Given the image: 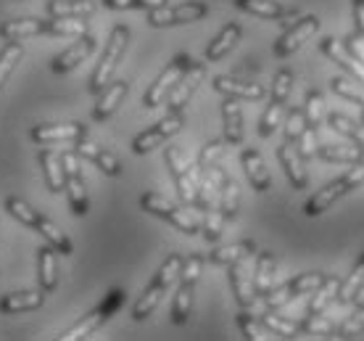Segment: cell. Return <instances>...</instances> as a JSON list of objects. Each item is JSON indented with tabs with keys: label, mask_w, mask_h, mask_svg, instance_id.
Here are the masks:
<instances>
[{
	"label": "cell",
	"mask_w": 364,
	"mask_h": 341,
	"mask_svg": "<svg viewBox=\"0 0 364 341\" xmlns=\"http://www.w3.org/2000/svg\"><path fill=\"white\" fill-rule=\"evenodd\" d=\"M180 270H182V257L180 254H169V257L164 259V265L159 268V273L154 276L151 286L143 291V296H140L135 302V307H132V320L140 323V320H146L148 315H154L159 302L164 299V294L174 286V280L180 278Z\"/></svg>",
	"instance_id": "6da1fadb"
},
{
	"label": "cell",
	"mask_w": 364,
	"mask_h": 341,
	"mask_svg": "<svg viewBox=\"0 0 364 341\" xmlns=\"http://www.w3.org/2000/svg\"><path fill=\"white\" fill-rule=\"evenodd\" d=\"M362 183H364V162H356L343 177H338V180L328 183L325 188H319L317 194L304 204V214H306V217H319L322 212H328L341 196H346L348 191H354L356 185H362Z\"/></svg>",
	"instance_id": "7a4b0ae2"
},
{
	"label": "cell",
	"mask_w": 364,
	"mask_h": 341,
	"mask_svg": "<svg viewBox=\"0 0 364 341\" xmlns=\"http://www.w3.org/2000/svg\"><path fill=\"white\" fill-rule=\"evenodd\" d=\"M127 43H129V29L124 27V24H117V27L111 29L109 43L103 48V56H100L98 66H95V72H92V77H90L92 95H98V93L111 83V77H114V72H117V66H119V58L124 56Z\"/></svg>",
	"instance_id": "3957f363"
},
{
	"label": "cell",
	"mask_w": 364,
	"mask_h": 341,
	"mask_svg": "<svg viewBox=\"0 0 364 341\" xmlns=\"http://www.w3.org/2000/svg\"><path fill=\"white\" fill-rule=\"evenodd\" d=\"M164 162H166V167H169L172 177H174V185H177L180 201L185 204V206H193V204H196V188H198L200 167L191 164L177 146H166Z\"/></svg>",
	"instance_id": "277c9868"
},
{
	"label": "cell",
	"mask_w": 364,
	"mask_h": 341,
	"mask_svg": "<svg viewBox=\"0 0 364 341\" xmlns=\"http://www.w3.org/2000/svg\"><path fill=\"white\" fill-rule=\"evenodd\" d=\"M140 206H143L148 214H156V217L166 220L169 225H174V228H177L180 233H185V236H196V233L200 231V222L196 220L188 209H182V206L172 204L161 194H143L140 196Z\"/></svg>",
	"instance_id": "5b68a950"
},
{
	"label": "cell",
	"mask_w": 364,
	"mask_h": 341,
	"mask_svg": "<svg viewBox=\"0 0 364 341\" xmlns=\"http://www.w3.org/2000/svg\"><path fill=\"white\" fill-rule=\"evenodd\" d=\"M325 280L322 273H301V276L291 278L288 283H282L277 288H269L264 296H259L264 302V310H280V307L291 305L293 299H299L301 294H311L314 288Z\"/></svg>",
	"instance_id": "8992f818"
},
{
	"label": "cell",
	"mask_w": 364,
	"mask_h": 341,
	"mask_svg": "<svg viewBox=\"0 0 364 341\" xmlns=\"http://www.w3.org/2000/svg\"><path fill=\"white\" fill-rule=\"evenodd\" d=\"M193 64V58L188 53H177L166 64V69L159 77H156L154 83H151V88L146 90V95H143V106L146 109H156L159 103H164L166 101V95L172 93V88L177 83H180V77L185 74V69Z\"/></svg>",
	"instance_id": "52a82bcc"
},
{
	"label": "cell",
	"mask_w": 364,
	"mask_h": 341,
	"mask_svg": "<svg viewBox=\"0 0 364 341\" xmlns=\"http://www.w3.org/2000/svg\"><path fill=\"white\" fill-rule=\"evenodd\" d=\"M209 14V6L200 0H188L180 6H161V9L148 11V24L156 29L161 27H177V24H191V21H200Z\"/></svg>",
	"instance_id": "ba28073f"
},
{
	"label": "cell",
	"mask_w": 364,
	"mask_h": 341,
	"mask_svg": "<svg viewBox=\"0 0 364 341\" xmlns=\"http://www.w3.org/2000/svg\"><path fill=\"white\" fill-rule=\"evenodd\" d=\"M182 125H185V114H182V111H169L164 120L156 122L154 127L146 130V132H140V135L132 140V151L140 154V157H143V154H151L154 148L164 146L172 135H177L182 130Z\"/></svg>",
	"instance_id": "9c48e42d"
},
{
	"label": "cell",
	"mask_w": 364,
	"mask_h": 341,
	"mask_svg": "<svg viewBox=\"0 0 364 341\" xmlns=\"http://www.w3.org/2000/svg\"><path fill=\"white\" fill-rule=\"evenodd\" d=\"M251 257H254V254L237 259V262H232V265L228 268L232 294H235L237 305L243 307V310H254L256 302H259V294H256V288H254V262L256 259H251Z\"/></svg>",
	"instance_id": "30bf717a"
},
{
	"label": "cell",
	"mask_w": 364,
	"mask_h": 341,
	"mask_svg": "<svg viewBox=\"0 0 364 341\" xmlns=\"http://www.w3.org/2000/svg\"><path fill=\"white\" fill-rule=\"evenodd\" d=\"M317 29H319V19L314 16V14L299 16L291 29H285V32L274 40V48H272L274 56H277V58H288V56H293L311 35H314V32H317Z\"/></svg>",
	"instance_id": "8fae6325"
},
{
	"label": "cell",
	"mask_w": 364,
	"mask_h": 341,
	"mask_svg": "<svg viewBox=\"0 0 364 341\" xmlns=\"http://www.w3.org/2000/svg\"><path fill=\"white\" fill-rule=\"evenodd\" d=\"M29 138L40 146H55V143H69L87 138V125L82 122H66V125H35L29 130Z\"/></svg>",
	"instance_id": "7c38bea8"
},
{
	"label": "cell",
	"mask_w": 364,
	"mask_h": 341,
	"mask_svg": "<svg viewBox=\"0 0 364 341\" xmlns=\"http://www.w3.org/2000/svg\"><path fill=\"white\" fill-rule=\"evenodd\" d=\"M203 77H206V64H200V61H193L188 69H185V74L180 77V83L174 85L172 93L166 95V106H169V111H182L188 103H191L193 93L198 90V85L203 83Z\"/></svg>",
	"instance_id": "4fadbf2b"
},
{
	"label": "cell",
	"mask_w": 364,
	"mask_h": 341,
	"mask_svg": "<svg viewBox=\"0 0 364 341\" xmlns=\"http://www.w3.org/2000/svg\"><path fill=\"white\" fill-rule=\"evenodd\" d=\"M74 151L80 154L82 159H87V162H92V164L98 167L103 175L109 177H119L122 175V164H119V159L111 154V151H106L103 146H98V143H92V140L87 138H80L72 143Z\"/></svg>",
	"instance_id": "5bb4252c"
},
{
	"label": "cell",
	"mask_w": 364,
	"mask_h": 341,
	"mask_svg": "<svg viewBox=\"0 0 364 341\" xmlns=\"http://www.w3.org/2000/svg\"><path fill=\"white\" fill-rule=\"evenodd\" d=\"M319 51L328 56L336 66H341L343 72H348V77H354L356 83H364V64L356 61L354 56L348 53L341 40H336V37H322V40H319Z\"/></svg>",
	"instance_id": "9a60e30c"
},
{
	"label": "cell",
	"mask_w": 364,
	"mask_h": 341,
	"mask_svg": "<svg viewBox=\"0 0 364 341\" xmlns=\"http://www.w3.org/2000/svg\"><path fill=\"white\" fill-rule=\"evenodd\" d=\"M277 162H280V167L285 169V175H288V180H291V185L296 191H304V188L309 185V175H306V169H304V159H301L296 143L282 140V146L277 148Z\"/></svg>",
	"instance_id": "2e32d148"
},
{
	"label": "cell",
	"mask_w": 364,
	"mask_h": 341,
	"mask_svg": "<svg viewBox=\"0 0 364 341\" xmlns=\"http://www.w3.org/2000/svg\"><path fill=\"white\" fill-rule=\"evenodd\" d=\"M129 85L124 80H111L103 90L98 93V101L92 106V120L95 122H106L114 117V111L119 109V103L124 101V95H127Z\"/></svg>",
	"instance_id": "e0dca14e"
},
{
	"label": "cell",
	"mask_w": 364,
	"mask_h": 341,
	"mask_svg": "<svg viewBox=\"0 0 364 341\" xmlns=\"http://www.w3.org/2000/svg\"><path fill=\"white\" fill-rule=\"evenodd\" d=\"M95 51V37L87 32V35H82L74 46H69L64 51V53H58L53 58V64H50V69H53L55 74H66L72 72V69H77V66L82 64L85 58Z\"/></svg>",
	"instance_id": "ac0fdd59"
},
{
	"label": "cell",
	"mask_w": 364,
	"mask_h": 341,
	"mask_svg": "<svg viewBox=\"0 0 364 341\" xmlns=\"http://www.w3.org/2000/svg\"><path fill=\"white\" fill-rule=\"evenodd\" d=\"M240 164L246 169L248 183H251V188H254L256 194H267V191L272 188L269 169H267L264 159H262V154H259L256 148H246V151L240 154Z\"/></svg>",
	"instance_id": "d6986e66"
},
{
	"label": "cell",
	"mask_w": 364,
	"mask_h": 341,
	"mask_svg": "<svg viewBox=\"0 0 364 341\" xmlns=\"http://www.w3.org/2000/svg\"><path fill=\"white\" fill-rule=\"evenodd\" d=\"M214 90L222 93V95H230V98H237V101H262L267 95L264 85L243 83L235 77H214Z\"/></svg>",
	"instance_id": "ffe728a7"
},
{
	"label": "cell",
	"mask_w": 364,
	"mask_h": 341,
	"mask_svg": "<svg viewBox=\"0 0 364 341\" xmlns=\"http://www.w3.org/2000/svg\"><path fill=\"white\" fill-rule=\"evenodd\" d=\"M46 21L48 19H32V16L9 19V21L0 24V37L6 43H18V40H27V37L46 35Z\"/></svg>",
	"instance_id": "44dd1931"
},
{
	"label": "cell",
	"mask_w": 364,
	"mask_h": 341,
	"mask_svg": "<svg viewBox=\"0 0 364 341\" xmlns=\"http://www.w3.org/2000/svg\"><path fill=\"white\" fill-rule=\"evenodd\" d=\"M46 302V291H11L0 296V315H18L40 310Z\"/></svg>",
	"instance_id": "7402d4cb"
},
{
	"label": "cell",
	"mask_w": 364,
	"mask_h": 341,
	"mask_svg": "<svg viewBox=\"0 0 364 341\" xmlns=\"http://www.w3.org/2000/svg\"><path fill=\"white\" fill-rule=\"evenodd\" d=\"M37 164L43 169V177H46V185L50 194H64L66 191V172H64V164H61V154H55V151H40V157H37Z\"/></svg>",
	"instance_id": "603a6c76"
},
{
	"label": "cell",
	"mask_w": 364,
	"mask_h": 341,
	"mask_svg": "<svg viewBox=\"0 0 364 341\" xmlns=\"http://www.w3.org/2000/svg\"><path fill=\"white\" fill-rule=\"evenodd\" d=\"M222 125H225V143L240 146L243 143V111H240L237 98L225 95V101H222Z\"/></svg>",
	"instance_id": "cb8c5ba5"
},
{
	"label": "cell",
	"mask_w": 364,
	"mask_h": 341,
	"mask_svg": "<svg viewBox=\"0 0 364 341\" xmlns=\"http://www.w3.org/2000/svg\"><path fill=\"white\" fill-rule=\"evenodd\" d=\"M235 3V9L246 11L251 16H259V19H299V14L291 9H285L282 3L277 0H232Z\"/></svg>",
	"instance_id": "d4e9b609"
},
{
	"label": "cell",
	"mask_w": 364,
	"mask_h": 341,
	"mask_svg": "<svg viewBox=\"0 0 364 341\" xmlns=\"http://www.w3.org/2000/svg\"><path fill=\"white\" fill-rule=\"evenodd\" d=\"M317 157L322 162H330V164H356V162H364V148L354 140L348 143H333V146H319Z\"/></svg>",
	"instance_id": "484cf974"
},
{
	"label": "cell",
	"mask_w": 364,
	"mask_h": 341,
	"mask_svg": "<svg viewBox=\"0 0 364 341\" xmlns=\"http://www.w3.org/2000/svg\"><path fill=\"white\" fill-rule=\"evenodd\" d=\"M55 254H58V251H55L50 243H46V246H40V249H37V280H40V288H43L46 294L55 291V286H58Z\"/></svg>",
	"instance_id": "4316f807"
},
{
	"label": "cell",
	"mask_w": 364,
	"mask_h": 341,
	"mask_svg": "<svg viewBox=\"0 0 364 341\" xmlns=\"http://www.w3.org/2000/svg\"><path fill=\"white\" fill-rule=\"evenodd\" d=\"M240 35H243L240 24H235V21L225 24L222 32H219V35L209 43V48H206V61H222V58H225V56L237 46Z\"/></svg>",
	"instance_id": "83f0119b"
},
{
	"label": "cell",
	"mask_w": 364,
	"mask_h": 341,
	"mask_svg": "<svg viewBox=\"0 0 364 341\" xmlns=\"http://www.w3.org/2000/svg\"><path fill=\"white\" fill-rule=\"evenodd\" d=\"M106 320H111V318L106 315V310H103V307L98 305L95 310H92V313L85 315L82 320H77V323H74L72 328H66V331L61 333L58 339H61V341H80V339H87V336L98 331V328H100L103 323H106Z\"/></svg>",
	"instance_id": "f1b7e54d"
},
{
	"label": "cell",
	"mask_w": 364,
	"mask_h": 341,
	"mask_svg": "<svg viewBox=\"0 0 364 341\" xmlns=\"http://www.w3.org/2000/svg\"><path fill=\"white\" fill-rule=\"evenodd\" d=\"M338 288H341V278L325 276V280H322V283H319V286L311 291V299H309V307H306V313H309V315H325V310H328V307L336 302Z\"/></svg>",
	"instance_id": "f546056e"
},
{
	"label": "cell",
	"mask_w": 364,
	"mask_h": 341,
	"mask_svg": "<svg viewBox=\"0 0 364 341\" xmlns=\"http://www.w3.org/2000/svg\"><path fill=\"white\" fill-rule=\"evenodd\" d=\"M274 270H277V259L272 251H259L254 262V288L259 296H264L272 288Z\"/></svg>",
	"instance_id": "4dcf8cb0"
},
{
	"label": "cell",
	"mask_w": 364,
	"mask_h": 341,
	"mask_svg": "<svg viewBox=\"0 0 364 341\" xmlns=\"http://www.w3.org/2000/svg\"><path fill=\"white\" fill-rule=\"evenodd\" d=\"M46 35L82 37V35H87V19L85 16H50L46 21Z\"/></svg>",
	"instance_id": "1f68e13d"
},
{
	"label": "cell",
	"mask_w": 364,
	"mask_h": 341,
	"mask_svg": "<svg viewBox=\"0 0 364 341\" xmlns=\"http://www.w3.org/2000/svg\"><path fill=\"white\" fill-rule=\"evenodd\" d=\"M35 231L40 233V236H43V238H46L48 243H50V246H53V249L58 251V254H64V257H69V254L74 251L72 241H69V236H66V233L61 231V228H58L55 222H50L48 217H43V214L37 217Z\"/></svg>",
	"instance_id": "d6a6232c"
},
{
	"label": "cell",
	"mask_w": 364,
	"mask_h": 341,
	"mask_svg": "<svg viewBox=\"0 0 364 341\" xmlns=\"http://www.w3.org/2000/svg\"><path fill=\"white\" fill-rule=\"evenodd\" d=\"M66 199H69V206L77 217H85L90 212V199H87V188H85L82 172L77 175H66Z\"/></svg>",
	"instance_id": "836d02e7"
},
{
	"label": "cell",
	"mask_w": 364,
	"mask_h": 341,
	"mask_svg": "<svg viewBox=\"0 0 364 341\" xmlns=\"http://www.w3.org/2000/svg\"><path fill=\"white\" fill-rule=\"evenodd\" d=\"M248 254H256V243L254 241H240V243H230V246H219L209 254L211 265H225L230 268L232 262L248 257Z\"/></svg>",
	"instance_id": "e575fe53"
},
{
	"label": "cell",
	"mask_w": 364,
	"mask_h": 341,
	"mask_svg": "<svg viewBox=\"0 0 364 341\" xmlns=\"http://www.w3.org/2000/svg\"><path fill=\"white\" fill-rule=\"evenodd\" d=\"M237 328L240 333L251 341H267V339H274V333L262 323V318L259 315H251V310H243V313H237Z\"/></svg>",
	"instance_id": "d590c367"
},
{
	"label": "cell",
	"mask_w": 364,
	"mask_h": 341,
	"mask_svg": "<svg viewBox=\"0 0 364 341\" xmlns=\"http://www.w3.org/2000/svg\"><path fill=\"white\" fill-rule=\"evenodd\" d=\"M359 286H364V254L356 259V265L351 268L346 280H341V288H338V296H336L338 305H351V299L359 291Z\"/></svg>",
	"instance_id": "8d00e7d4"
},
{
	"label": "cell",
	"mask_w": 364,
	"mask_h": 341,
	"mask_svg": "<svg viewBox=\"0 0 364 341\" xmlns=\"http://www.w3.org/2000/svg\"><path fill=\"white\" fill-rule=\"evenodd\" d=\"M328 125L336 132H341L343 138L354 140V143H359V146L364 148V125L362 122H354L351 117H346V114H341V111H333L328 117Z\"/></svg>",
	"instance_id": "74e56055"
},
{
	"label": "cell",
	"mask_w": 364,
	"mask_h": 341,
	"mask_svg": "<svg viewBox=\"0 0 364 341\" xmlns=\"http://www.w3.org/2000/svg\"><path fill=\"white\" fill-rule=\"evenodd\" d=\"M259 318H262V323H264L274 336H282V339H296V336H301L299 323L291 320V318H285V315H274V310H264Z\"/></svg>",
	"instance_id": "f35d334b"
},
{
	"label": "cell",
	"mask_w": 364,
	"mask_h": 341,
	"mask_svg": "<svg viewBox=\"0 0 364 341\" xmlns=\"http://www.w3.org/2000/svg\"><path fill=\"white\" fill-rule=\"evenodd\" d=\"M95 11L92 0H50L48 14L50 16H90Z\"/></svg>",
	"instance_id": "ab89813d"
},
{
	"label": "cell",
	"mask_w": 364,
	"mask_h": 341,
	"mask_svg": "<svg viewBox=\"0 0 364 341\" xmlns=\"http://www.w3.org/2000/svg\"><path fill=\"white\" fill-rule=\"evenodd\" d=\"M193 283H180L177 288V294H174V302H172V323L174 325H185L188 323V318L193 313Z\"/></svg>",
	"instance_id": "60d3db41"
},
{
	"label": "cell",
	"mask_w": 364,
	"mask_h": 341,
	"mask_svg": "<svg viewBox=\"0 0 364 341\" xmlns=\"http://www.w3.org/2000/svg\"><path fill=\"white\" fill-rule=\"evenodd\" d=\"M219 209L225 214V220H235L237 209H240V188L232 177H228L222 183V191H219Z\"/></svg>",
	"instance_id": "b9f144b4"
},
{
	"label": "cell",
	"mask_w": 364,
	"mask_h": 341,
	"mask_svg": "<svg viewBox=\"0 0 364 341\" xmlns=\"http://www.w3.org/2000/svg\"><path fill=\"white\" fill-rule=\"evenodd\" d=\"M282 117H285V103H277V101L269 103L267 111L262 114V120H259V127H256L259 138H272L274 132L280 130Z\"/></svg>",
	"instance_id": "7bdbcfd3"
},
{
	"label": "cell",
	"mask_w": 364,
	"mask_h": 341,
	"mask_svg": "<svg viewBox=\"0 0 364 341\" xmlns=\"http://www.w3.org/2000/svg\"><path fill=\"white\" fill-rule=\"evenodd\" d=\"M21 56H24L21 43H6V46H3V51H0V88L6 85L11 72L16 69V64L21 61Z\"/></svg>",
	"instance_id": "ee69618b"
},
{
	"label": "cell",
	"mask_w": 364,
	"mask_h": 341,
	"mask_svg": "<svg viewBox=\"0 0 364 341\" xmlns=\"http://www.w3.org/2000/svg\"><path fill=\"white\" fill-rule=\"evenodd\" d=\"M206 217H203V222H200V233H203V238L209 241V243H217L219 238H222V228H225V214H222V209L219 206H211V209H206Z\"/></svg>",
	"instance_id": "f6af8a7d"
},
{
	"label": "cell",
	"mask_w": 364,
	"mask_h": 341,
	"mask_svg": "<svg viewBox=\"0 0 364 341\" xmlns=\"http://www.w3.org/2000/svg\"><path fill=\"white\" fill-rule=\"evenodd\" d=\"M330 85H333V93H336V95H341V98H346V101L356 103V106L364 109V88L356 85L354 77H336Z\"/></svg>",
	"instance_id": "bcb514c9"
},
{
	"label": "cell",
	"mask_w": 364,
	"mask_h": 341,
	"mask_svg": "<svg viewBox=\"0 0 364 341\" xmlns=\"http://www.w3.org/2000/svg\"><path fill=\"white\" fill-rule=\"evenodd\" d=\"M6 209H9V214L14 217V220H18L21 225H27V228H32V231H35V222H37V217H40V214H37L35 209L24 201V199L9 196V199H6Z\"/></svg>",
	"instance_id": "7dc6e473"
},
{
	"label": "cell",
	"mask_w": 364,
	"mask_h": 341,
	"mask_svg": "<svg viewBox=\"0 0 364 341\" xmlns=\"http://www.w3.org/2000/svg\"><path fill=\"white\" fill-rule=\"evenodd\" d=\"M322 111H325V98L319 90L306 93V101H304V117H306V125L314 130H319L322 125Z\"/></svg>",
	"instance_id": "c3c4849f"
},
{
	"label": "cell",
	"mask_w": 364,
	"mask_h": 341,
	"mask_svg": "<svg viewBox=\"0 0 364 341\" xmlns=\"http://www.w3.org/2000/svg\"><path fill=\"white\" fill-rule=\"evenodd\" d=\"M296 323H299L301 333H309V336H330V333L336 331V325L330 323L328 318H322V315L306 313V318H301Z\"/></svg>",
	"instance_id": "681fc988"
},
{
	"label": "cell",
	"mask_w": 364,
	"mask_h": 341,
	"mask_svg": "<svg viewBox=\"0 0 364 341\" xmlns=\"http://www.w3.org/2000/svg\"><path fill=\"white\" fill-rule=\"evenodd\" d=\"M282 125H285V140H291V143H299L301 132H304V127H306L304 106H293V109L288 111V117L282 120Z\"/></svg>",
	"instance_id": "f907efd6"
},
{
	"label": "cell",
	"mask_w": 364,
	"mask_h": 341,
	"mask_svg": "<svg viewBox=\"0 0 364 341\" xmlns=\"http://www.w3.org/2000/svg\"><path fill=\"white\" fill-rule=\"evenodd\" d=\"M100 3L111 11H154L166 6L169 0H100Z\"/></svg>",
	"instance_id": "816d5d0a"
},
{
	"label": "cell",
	"mask_w": 364,
	"mask_h": 341,
	"mask_svg": "<svg viewBox=\"0 0 364 341\" xmlns=\"http://www.w3.org/2000/svg\"><path fill=\"white\" fill-rule=\"evenodd\" d=\"M291 88H293V72L291 69H280V72L274 74V83H272V101L288 103Z\"/></svg>",
	"instance_id": "f5cc1de1"
},
{
	"label": "cell",
	"mask_w": 364,
	"mask_h": 341,
	"mask_svg": "<svg viewBox=\"0 0 364 341\" xmlns=\"http://www.w3.org/2000/svg\"><path fill=\"white\" fill-rule=\"evenodd\" d=\"M225 154V138H217V140H209L206 146L200 148L198 154V167L200 169H206L211 164H219V159Z\"/></svg>",
	"instance_id": "db71d44e"
},
{
	"label": "cell",
	"mask_w": 364,
	"mask_h": 341,
	"mask_svg": "<svg viewBox=\"0 0 364 341\" xmlns=\"http://www.w3.org/2000/svg\"><path fill=\"white\" fill-rule=\"evenodd\" d=\"M317 132L319 130H314V127H304V132H301V138H299V143H296V148H299V154H301V159L306 162V159H311V157H317V148H319V140H317Z\"/></svg>",
	"instance_id": "11a10c76"
},
{
	"label": "cell",
	"mask_w": 364,
	"mask_h": 341,
	"mask_svg": "<svg viewBox=\"0 0 364 341\" xmlns=\"http://www.w3.org/2000/svg\"><path fill=\"white\" fill-rule=\"evenodd\" d=\"M200 270H203V259L198 254H191V257L182 259V270H180V283H193L200 278Z\"/></svg>",
	"instance_id": "9f6ffc18"
},
{
	"label": "cell",
	"mask_w": 364,
	"mask_h": 341,
	"mask_svg": "<svg viewBox=\"0 0 364 341\" xmlns=\"http://www.w3.org/2000/svg\"><path fill=\"white\" fill-rule=\"evenodd\" d=\"M364 331V307H356L354 315H348V320L341 325V336L348 339V336H356V333Z\"/></svg>",
	"instance_id": "6f0895ef"
},
{
	"label": "cell",
	"mask_w": 364,
	"mask_h": 341,
	"mask_svg": "<svg viewBox=\"0 0 364 341\" xmlns=\"http://www.w3.org/2000/svg\"><path fill=\"white\" fill-rule=\"evenodd\" d=\"M341 43H343V48H346L348 53L354 56L356 61H362V64H364V37L359 35V32H356V29H354V32H351V35H346V37H343V40H341Z\"/></svg>",
	"instance_id": "680465c9"
},
{
	"label": "cell",
	"mask_w": 364,
	"mask_h": 341,
	"mask_svg": "<svg viewBox=\"0 0 364 341\" xmlns=\"http://www.w3.org/2000/svg\"><path fill=\"white\" fill-rule=\"evenodd\" d=\"M354 24L356 32L364 37V0H354Z\"/></svg>",
	"instance_id": "91938a15"
},
{
	"label": "cell",
	"mask_w": 364,
	"mask_h": 341,
	"mask_svg": "<svg viewBox=\"0 0 364 341\" xmlns=\"http://www.w3.org/2000/svg\"><path fill=\"white\" fill-rule=\"evenodd\" d=\"M351 305H354V307H364V286H359V291H356L354 299H351Z\"/></svg>",
	"instance_id": "94428289"
},
{
	"label": "cell",
	"mask_w": 364,
	"mask_h": 341,
	"mask_svg": "<svg viewBox=\"0 0 364 341\" xmlns=\"http://www.w3.org/2000/svg\"><path fill=\"white\" fill-rule=\"evenodd\" d=\"M359 122H362V125H364V109H362V120H359Z\"/></svg>",
	"instance_id": "6125c7cd"
}]
</instances>
